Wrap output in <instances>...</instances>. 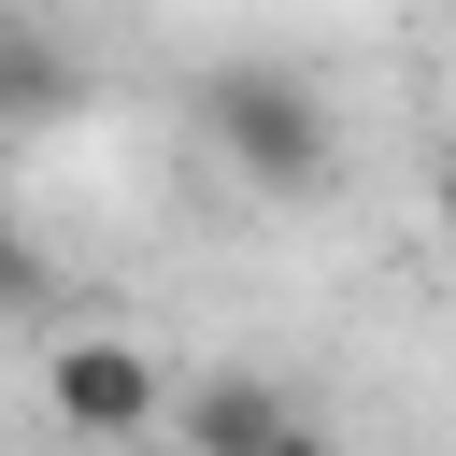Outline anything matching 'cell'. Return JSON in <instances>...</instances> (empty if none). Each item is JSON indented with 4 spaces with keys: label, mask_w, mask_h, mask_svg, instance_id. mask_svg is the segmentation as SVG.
<instances>
[{
    "label": "cell",
    "mask_w": 456,
    "mask_h": 456,
    "mask_svg": "<svg viewBox=\"0 0 456 456\" xmlns=\"http://www.w3.org/2000/svg\"><path fill=\"white\" fill-rule=\"evenodd\" d=\"M428 214H442V228H456V157H442V185H428Z\"/></svg>",
    "instance_id": "obj_4"
},
{
    "label": "cell",
    "mask_w": 456,
    "mask_h": 456,
    "mask_svg": "<svg viewBox=\"0 0 456 456\" xmlns=\"http://www.w3.org/2000/svg\"><path fill=\"white\" fill-rule=\"evenodd\" d=\"M299 413L256 385V370H214V385H185V456H271Z\"/></svg>",
    "instance_id": "obj_3"
},
{
    "label": "cell",
    "mask_w": 456,
    "mask_h": 456,
    "mask_svg": "<svg viewBox=\"0 0 456 456\" xmlns=\"http://www.w3.org/2000/svg\"><path fill=\"white\" fill-rule=\"evenodd\" d=\"M43 413H57L71 442H142V428L171 413V370H157L128 328H57V342H43Z\"/></svg>",
    "instance_id": "obj_2"
},
{
    "label": "cell",
    "mask_w": 456,
    "mask_h": 456,
    "mask_svg": "<svg viewBox=\"0 0 456 456\" xmlns=\"http://www.w3.org/2000/svg\"><path fill=\"white\" fill-rule=\"evenodd\" d=\"M200 142H214L256 200H314V185L342 171V114H328V86L285 71V57H214V71H200Z\"/></svg>",
    "instance_id": "obj_1"
}]
</instances>
